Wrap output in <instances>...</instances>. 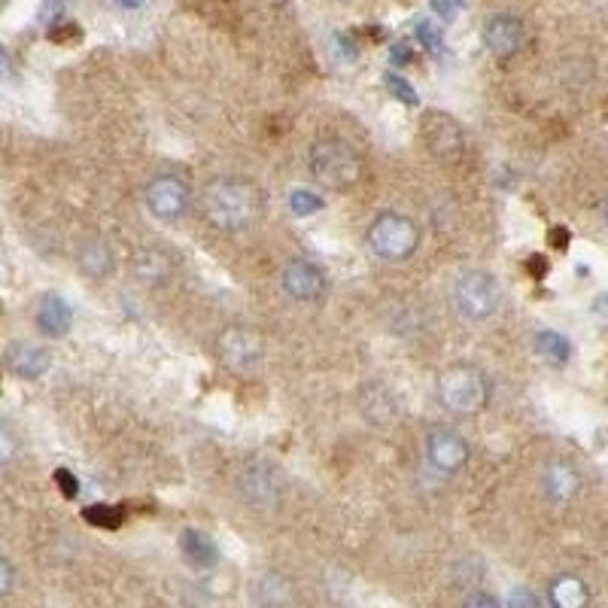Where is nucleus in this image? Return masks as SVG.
Listing matches in <instances>:
<instances>
[{
  "label": "nucleus",
  "instance_id": "c85d7f7f",
  "mask_svg": "<svg viewBox=\"0 0 608 608\" xmlns=\"http://www.w3.org/2000/svg\"><path fill=\"white\" fill-rule=\"evenodd\" d=\"M13 581H15L13 563H10V560L3 557V560H0V596L13 594Z\"/></svg>",
  "mask_w": 608,
  "mask_h": 608
},
{
  "label": "nucleus",
  "instance_id": "a211bd4d",
  "mask_svg": "<svg viewBox=\"0 0 608 608\" xmlns=\"http://www.w3.org/2000/svg\"><path fill=\"white\" fill-rule=\"evenodd\" d=\"M135 274L138 280H143L147 287H165L171 274H174V265H171V256L165 249L147 247L140 249L138 259H135Z\"/></svg>",
  "mask_w": 608,
  "mask_h": 608
},
{
  "label": "nucleus",
  "instance_id": "6e6552de",
  "mask_svg": "<svg viewBox=\"0 0 608 608\" xmlns=\"http://www.w3.org/2000/svg\"><path fill=\"white\" fill-rule=\"evenodd\" d=\"M420 138L429 147V152L442 162H459L466 155V135L456 125L454 116L447 113H426L420 125Z\"/></svg>",
  "mask_w": 608,
  "mask_h": 608
},
{
  "label": "nucleus",
  "instance_id": "4be33fe9",
  "mask_svg": "<svg viewBox=\"0 0 608 608\" xmlns=\"http://www.w3.org/2000/svg\"><path fill=\"white\" fill-rule=\"evenodd\" d=\"M253 594H256V603H262V606H287L292 603V581L277 575V572H268L256 581Z\"/></svg>",
  "mask_w": 608,
  "mask_h": 608
},
{
  "label": "nucleus",
  "instance_id": "e433bc0d",
  "mask_svg": "<svg viewBox=\"0 0 608 608\" xmlns=\"http://www.w3.org/2000/svg\"><path fill=\"white\" fill-rule=\"evenodd\" d=\"M606 220H608V201H606Z\"/></svg>",
  "mask_w": 608,
  "mask_h": 608
},
{
  "label": "nucleus",
  "instance_id": "2eb2a0df",
  "mask_svg": "<svg viewBox=\"0 0 608 608\" xmlns=\"http://www.w3.org/2000/svg\"><path fill=\"white\" fill-rule=\"evenodd\" d=\"M541 487H545V496L557 505H563V502H572L581 493V475L566 459H553L541 475Z\"/></svg>",
  "mask_w": 608,
  "mask_h": 608
},
{
  "label": "nucleus",
  "instance_id": "9b49d317",
  "mask_svg": "<svg viewBox=\"0 0 608 608\" xmlns=\"http://www.w3.org/2000/svg\"><path fill=\"white\" fill-rule=\"evenodd\" d=\"M283 493V478L268 463H253L241 471V496L247 499L253 508H274Z\"/></svg>",
  "mask_w": 608,
  "mask_h": 608
},
{
  "label": "nucleus",
  "instance_id": "2f4dec72",
  "mask_svg": "<svg viewBox=\"0 0 608 608\" xmlns=\"http://www.w3.org/2000/svg\"><path fill=\"white\" fill-rule=\"evenodd\" d=\"M13 459V432L10 426H3V463H10Z\"/></svg>",
  "mask_w": 608,
  "mask_h": 608
},
{
  "label": "nucleus",
  "instance_id": "1a4fd4ad",
  "mask_svg": "<svg viewBox=\"0 0 608 608\" xmlns=\"http://www.w3.org/2000/svg\"><path fill=\"white\" fill-rule=\"evenodd\" d=\"M280 290L287 292L292 302L314 304L329 292V277L311 259H292L280 271Z\"/></svg>",
  "mask_w": 608,
  "mask_h": 608
},
{
  "label": "nucleus",
  "instance_id": "b1692460",
  "mask_svg": "<svg viewBox=\"0 0 608 608\" xmlns=\"http://www.w3.org/2000/svg\"><path fill=\"white\" fill-rule=\"evenodd\" d=\"M287 204H290L295 217H314L317 210H323V198L317 192H311V189H292Z\"/></svg>",
  "mask_w": 608,
  "mask_h": 608
},
{
  "label": "nucleus",
  "instance_id": "f8f14e48",
  "mask_svg": "<svg viewBox=\"0 0 608 608\" xmlns=\"http://www.w3.org/2000/svg\"><path fill=\"white\" fill-rule=\"evenodd\" d=\"M484 46L493 58H512L524 46V22L517 15L499 13L484 22Z\"/></svg>",
  "mask_w": 608,
  "mask_h": 608
},
{
  "label": "nucleus",
  "instance_id": "72a5a7b5",
  "mask_svg": "<svg viewBox=\"0 0 608 608\" xmlns=\"http://www.w3.org/2000/svg\"><path fill=\"white\" fill-rule=\"evenodd\" d=\"M551 237H553V241H557L553 247H557V249H566V241H569V232H566V229H563V232H557V229H553Z\"/></svg>",
  "mask_w": 608,
  "mask_h": 608
},
{
  "label": "nucleus",
  "instance_id": "5701e85b",
  "mask_svg": "<svg viewBox=\"0 0 608 608\" xmlns=\"http://www.w3.org/2000/svg\"><path fill=\"white\" fill-rule=\"evenodd\" d=\"M384 85H387L389 97H396V101L405 104V107H417V104H420V95H417L414 83H408L401 73H387V77H384Z\"/></svg>",
  "mask_w": 608,
  "mask_h": 608
},
{
  "label": "nucleus",
  "instance_id": "20e7f679",
  "mask_svg": "<svg viewBox=\"0 0 608 608\" xmlns=\"http://www.w3.org/2000/svg\"><path fill=\"white\" fill-rule=\"evenodd\" d=\"M502 292H499L496 277L487 271H466L456 277L454 290H451V304H454L456 317L466 323H487L499 311Z\"/></svg>",
  "mask_w": 608,
  "mask_h": 608
},
{
  "label": "nucleus",
  "instance_id": "c9c22d12",
  "mask_svg": "<svg viewBox=\"0 0 608 608\" xmlns=\"http://www.w3.org/2000/svg\"><path fill=\"white\" fill-rule=\"evenodd\" d=\"M119 7H125V10H138V7H143V0H116Z\"/></svg>",
  "mask_w": 608,
  "mask_h": 608
},
{
  "label": "nucleus",
  "instance_id": "39448f33",
  "mask_svg": "<svg viewBox=\"0 0 608 608\" xmlns=\"http://www.w3.org/2000/svg\"><path fill=\"white\" fill-rule=\"evenodd\" d=\"M487 396H490L487 377L471 365H454L439 377V399L454 414H478L487 405Z\"/></svg>",
  "mask_w": 608,
  "mask_h": 608
},
{
  "label": "nucleus",
  "instance_id": "a878e982",
  "mask_svg": "<svg viewBox=\"0 0 608 608\" xmlns=\"http://www.w3.org/2000/svg\"><path fill=\"white\" fill-rule=\"evenodd\" d=\"M85 521L95 526L116 529L125 521V512L122 508H110V505H92V508H85Z\"/></svg>",
  "mask_w": 608,
  "mask_h": 608
},
{
  "label": "nucleus",
  "instance_id": "c756f323",
  "mask_svg": "<svg viewBox=\"0 0 608 608\" xmlns=\"http://www.w3.org/2000/svg\"><path fill=\"white\" fill-rule=\"evenodd\" d=\"M459 7H463V0H432V10L442 19H454Z\"/></svg>",
  "mask_w": 608,
  "mask_h": 608
},
{
  "label": "nucleus",
  "instance_id": "ddd939ff",
  "mask_svg": "<svg viewBox=\"0 0 608 608\" xmlns=\"http://www.w3.org/2000/svg\"><path fill=\"white\" fill-rule=\"evenodd\" d=\"M7 369L19 381H40L43 374L52 369V353L40 344H28V341H13L7 347Z\"/></svg>",
  "mask_w": 608,
  "mask_h": 608
},
{
  "label": "nucleus",
  "instance_id": "423d86ee",
  "mask_svg": "<svg viewBox=\"0 0 608 608\" xmlns=\"http://www.w3.org/2000/svg\"><path fill=\"white\" fill-rule=\"evenodd\" d=\"M217 353L225 372L237 377H253L265 365V341L262 335L249 326H229L217 338Z\"/></svg>",
  "mask_w": 608,
  "mask_h": 608
},
{
  "label": "nucleus",
  "instance_id": "dca6fc26",
  "mask_svg": "<svg viewBox=\"0 0 608 608\" xmlns=\"http://www.w3.org/2000/svg\"><path fill=\"white\" fill-rule=\"evenodd\" d=\"M77 265H80V271H83L89 280H104V277L113 274V249L107 241H101V237H89L80 244L77 249Z\"/></svg>",
  "mask_w": 608,
  "mask_h": 608
},
{
  "label": "nucleus",
  "instance_id": "7c9ffc66",
  "mask_svg": "<svg viewBox=\"0 0 608 608\" xmlns=\"http://www.w3.org/2000/svg\"><path fill=\"white\" fill-rule=\"evenodd\" d=\"M466 606H499V599L496 596H490V594H475V596H466L463 599Z\"/></svg>",
  "mask_w": 608,
  "mask_h": 608
},
{
  "label": "nucleus",
  "instance_id": "bb28decb",
  "mask_svg": "<svg viewBox=\"0 0 608 608\" xmlns=\"http://www.w3.org/2000/svg\"><path fill=\"white\" fill-rule=\"evenodd\" d=\"M335 46H338V58H341V61H356V56H360V46L353 43V37H350L347 31L335 34Z\"/></svg>",
  "mask_w": 608,
  "mask_h": 608
},
{
  "label": "nucleus",
  "instance_id": "473e14b6",
  "mask_svg": "<svg viewBox=\"0 0 608 608\" xmlns=\"http://www.w3.org/2000/svg\"><path fill=\"white\" fill-rule=\"evenodd\" d=\"M405 49H408V46H405V43H396V46H393V52H389V56H393V61H396V65H405V61H408V52H405Z\"/></svg>",
  "mask_w": 608,
  "mask_h": 608
},
{
  "label": "nucleus",
  "instance_id": "393cba45",
  "mask_svg": "<svg viewBox=\"0 0 608 608\" xmlns=\"http://www.w3.org/2000/svg\"><path fill=\"white\" fill-rule=\"evenodd\" d=\"M417 40H420V46L423 49H429V52H442L444 49V34L442 28L435 25V22H429V19H423V22H417Z\"/></svg>",
  "mask_w": 608,
  "mask_h": 608
},
{
  "label": "nucleus",
  "instance_id": "412c9836",
  "mask_svg": "<svg viewBox=\"0 0 608 608\" xmlns=\"http://www.w3.org/2000/svg\"><path fill=\"white\" fill-rule=\"evenodd\" d=\"M362 411L374 423H389L399 408H396V399H393V393L387 387L372 384V387H365V393H362Z\"/></svg>",
  "mask_w": 608,
  "mask_h": 608
},
{
  "label": "nucleus",
  "instance_id": "f3484780",
  "mask_svg": "<svg viewBox=\"0 0 608 608\" xmlns=\"http://www.w3.org/2000/svg\"><path fill=\"white\" fill-rule=\"evenodd\" d=\"M180 553L186 557V563H192L195 569H210L220 563V548L204 529H183Z\"/></svg>",
  "mask_w": 608,
  "mask_h": 608
},
{
  "label": "nucleus",
  "instance_id": "cd10ccee",
  "mask_svg": "<svg viewBox=\"0 0 608 608\" xmlns=\"http://www.w3.org/2000/svg\"><path fill=\"white\" fill-rule=\"evenodd\" d=\"M56 484L61 487V496H68V499L80 496V481H77L68 469L56 471Z\"/></svg>",
  "mask_w": 608,
  "mask_h": 608
},
{
  "label": "nucleus",
  "instance_id": "aec40b11",
  "mask_svg": "<svg viewBox=\"0 0 608 608\" xmlns=\"http://www.w3.org/2000/svg\"><path fill=\"white\" fill-rule=\"evenodd\" d=\"M533 350H536L539 360H545L553 369H560L572 360V341L563 332H553V329H539L533 335Z\"/></svg>",
  "mask_w": 608,
  "mask_h": 608
},
{
  "label": "nucleus",
  "instance_id": "7ed1b4c3",
  "mask_svg": "<svg viewBox=\"0 0 608 608\" xmlns=\"http://www.w3.org/2000/svg\"><path fill=\"white\" fill-rule=\"evenodd\" d=\"M365 244L384 262H405L420 247V229L411 217L387 210L372 220L369 232H365Z\"/></svg>",
  "mask_w": 608,
  "mask_h": 608
},
{
  "label": "nucleus",
  "instance_id": "9d476101",
  "mask_svg": "<svg viewBox=\"0 0 608 608\" xmlns=\"http://www.w3.org/2000/svg\"><path fill=\"white\" fill-rule=\"evenodd\" d=\"M426 459L435 471L456 475V471L469 463V442L463 439V432H456V429L451 426L429 429Z\"/></svg>",
  "mask_w": 608,
  "mask_h": 608
},
{
  "label": "nucleus",
  "instance_id": "0eeeda50",
  "mask_svg": "<svg viewBox=\"0 0 608 608\" xmlns=\"http://www.w3.org/2000/svg\"><path fill=\"white\" fill-rule=\"evenodd\" d=\"M143 201L155 220L177 222L180 217H186V210L192 208V186L177 174H162V177L147 183Z\"/></svg>",
  "mask_w": 608,
  "mask_h": 608
},
{
  "label": "nucleus",
  "instance_id": "f03ea898",
  "mask_svg": "<svg viewBox=\"0 0 608 608\" xmlns=\"http://www.w3.org/2000/svg\"><path fill=\"white\" fill-rule=\"evenodd\" d=\"M307 167H311V177L319 186L335 189V192L353 189L362 180V171H365L360 152L341 138H319L307 152Z\"/></svg>",
  "mask_w": 608,
  "mask_h": 608
},
{
  "label": "nucleus",
  "instance_id": "f704fd0d",
  "mask_svg": "<svg viewBox=\"0 0 608 608\" xmlns=\"http://www.w3.org/2000/svg\"><path fill=\"white\" fill-rule=\"evenodd\" d=\"M514 603H526V606H536V599H533L529 594H524V591H521L517 596H512V606H514Z\"/></svg>",
  "mask_w": 608,
  "mask_h": 608
},
{
  "label": "nucleus",
  "instance_id": "4468645a",
  "mask_svg": "<svg viewBox=\"0 0 608 608\" xmlns=\"http://www.w3.org/2000/svg\"><path fill=\"white\" fill-rule=\"evenodd\" d=\"M37 332L49 341H61L68 338L70 329H73V307H70L58 292H46L40 302H37Z\"/></svg>",
  "mask_w": 608,
  "mask_h": 608
},
{
  "label": "nucleus",
  "instance_id": "6ab92c4d",
  "mask_svg": "<svg viewBox=\"0 0 608 608\" xmlns=\"http://www.w3.org/2000/svg\"><path fill=\"white\" fill-rule=\"evenodd\" d=\"M548 603L553 608H581L591 603V591H587V584L578 575H560L548 587Z\"/></svg>",
  "mask_w": 608,
  "mask_h": 608
},
{
  "label": "nucleus",
  "instance_id": "f257e3e1",
  "mask_svg": "<svg viewBox=\"0 0 608 608\" xmlns=\"http://www.w3.org/2000/svg\"><path fill=\"white\" fill-rule=\"evenodd\" d=\"M201 217L217 232H244L262 217V192L259 186L241 177H217L198 195Z\"/></svg>",
  "mask_w": 608,
  "mask_h": 608
}]
</instances>
